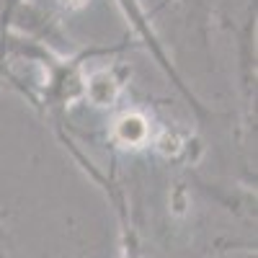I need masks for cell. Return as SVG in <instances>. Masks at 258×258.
Listing matches in <instances>:
<instances>
[{
    "label": "cell",
    "mask_w": 258,
    "mask_h": 258,
    "mask_svg": "<svg viewBox=\"0 0 258 258\" xmlns=\"http://www.w3.org/2000/svg\"><path fill=\"white\" fill-rule=\"evenodd\" d=\"M111 140L114 145H121L126 150H142L155 140L153 124L140 111H124L111 126Z\"/></svg>",
    "instance_id": "2"
},
{
    "label": "cell",
    "mask_w": 258,
    "mask_h": 258,
    "mask_svg": "<svg viewBox=\"0 0 258 258\" xmlns=\"http://www.w3.org/2000/svg\"><path fill=\"white\" fill-rule=\"evenodd\" d=\"M54 3H57L59 8H64V11H80V8L88 6L91 0H54Z\"/></svg>",
    "instance_id": "3"
},
{
    "label": "cell",
    "mask_w": 258,
    "mask_h": 258,
    "mask_svg": "<svg viewBox=\"0 0 258 258\" xmlns=\"http://www.w3.org/2000/svg\"><path fill=\"white\" fill-rule=\"evenodd\" d=\"M124 85H126V68H106L85 78L83 98H88V103L98 106V109H106V106H114L119 101Z\"/></svg>",
    "instance_id": "1"
}]
</instances>
